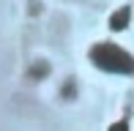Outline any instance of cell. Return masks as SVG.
Here are the masks:
<instances>
[{
  "instance_id": "6da1fadb",
  "label": "cell",
  "mask_w": 134,
  "mask_h": 131,
  "mask_svg": "<svg viewBox=\"0 0 134 131\" xmlns=\"http://www.w3.org/2000/svg\"><path fill=\"white\" fill-rule=\"evenodd\" d=\"M90 63L109 74H134V55L112 41H99L90 46Z\"/></svg>"
},
{
  "instance_id": "7a4b0ae2",
  "label": "cell",
  "mask_w": 134,
  "mask_h": 131,
  "mask_svg": "<svg viewBox=\"0 0 134 131\" xmlns=\"http://www.w3.org/2000/svg\"><path fill=\"white\" fill-rule=\"evenodd\" d=\"M129 19H131V8L129 5H120V8L109 16V27H112V30H126V27H129Z\"/></svg>"
},
{
  "instance_id": "3957f363",
  "label": "cell",
  "mask_w": 134,
  "mask_h": 131,
  "mask_svg": "<svg viewBox=\"0 0 134 131\" xmlns=\"http://www.w3.org/2000/svg\"><path fill=\"white\" fill-rule=\"evenodd\" d=\"M109 131H129V120H118V123H112V126H109Z\"/></svg>"
}]
</instances>
